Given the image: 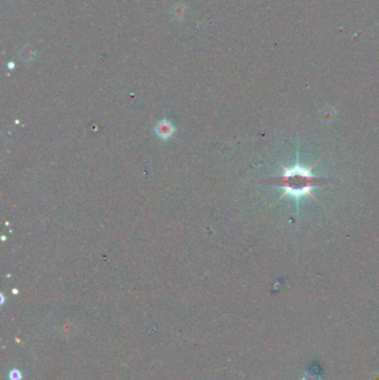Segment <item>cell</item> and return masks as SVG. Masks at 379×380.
I'll use <instances>...</instances> for the list:
<instances>
[{"instance_id": "obj_1", "label": "cell", "mask_w": 379, "mask_h": 380, "mask_svg": "<svg viewBox=\"0 0 379 380\" xmlns=\"http://www.w3.org/2000/svg\"><path fill=\"white\" fill-rule=\"evenodd\" d=\"M315 166L316 164L309 168L300 166H295L293 168L282 167V175L270 180L272 185L285 188L284 194L280 196L278 200H280L287 195H293L295 197L308 195L316 200L314 195L311 194L312 188L319 185H326V183H330L331 182L327 178H319L312 175L311 170Z\"/></svg>"}, {"instance_id": "obj_2", "label": "cell", "mask_w": 379, "mask_h": 380, "mask_svg": "<svg viewBox=\"0 0 379 380\" xmlns=\"http://www.w3.org/2000/svg\"><path fill=\"white\" fill-rule=\"evenodd\" d=\"M176 132V127L172 124V120L169 119H161L160 121L157 122L156 127H155V133H156L158 138H160L162 140H168L169 138L173 136V133Z\"/></svg>"}, {"instance_id": "obj_3", "label": "cell", "mask_w": 379, "mask_h": 380, "mask_svg": "<svg viewBox=\"0 0 379 380\" xmlns=\"http://www.w3.org/2000/svg\"><path fill=\"white\" fill-rule=\"evenodd\" d=\"M9 379L10 380H20L21 379V374L19 370H13L10 371L9 374Z\"/></svg>"}]
</instances>
